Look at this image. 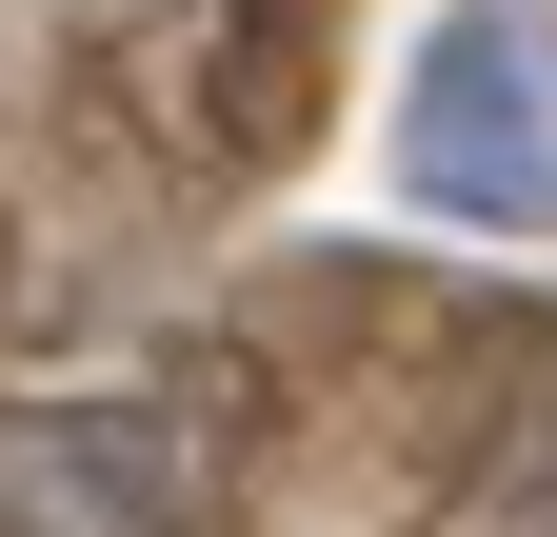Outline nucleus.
Segmentation results:
<instances>
[{
    "instance_id": "nucleus-1",
    "label": "nucleus",
    "mask_w": 557,
    "mask_h": 537,
    "mask_svg": "<svg viewBox=\"0 0 557 537\" xmlns=\"http://www.w3.org/2000/svg\"><path fill=\"white\" fill-rule=\"evenodd\" d=\"M398 179L438 199V220H478V239H537V220H557V80H537V40L498 21V0L418 40V100H398Z\"/></svg>"
},
{
    "instance_id": "nucleus-2",
    "label": "nucleus",
    "mask_w": 557,
    "mask_h": 537,
    "mask_svg": "<svg viewBox=\"0 0 557 537\" xmlns=\"http://www.w3.org/2000/svg\"><path fill=\"white\" fill-rule=\"evenodd\" d=\"M0 537H180L160 419H0Z\"/></svg>"
}]
</instances>
